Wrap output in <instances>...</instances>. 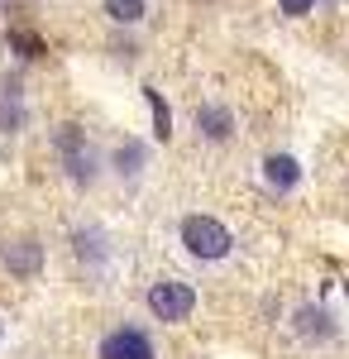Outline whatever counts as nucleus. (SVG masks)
Segmentation results:
<instances>
[{"instance_id":"obj_6","label":"nucleus","mask_w":349,"mask_h":359,"mask_svg":"<svg viewBox=\"0 0 349 359\" xmlns=\"http://www.w3.org/2000/svg\"><path fill=\"white\" fill-rule=\"evenodd\" d=\"M264 177H268V187H278V192H292L296 182H301V163L287 158V154H273V158H264Z\"/></svg>"},{"instance_id":"obj_2","label":"nucleus","mask_w":349,"mask_h":359,"mask_svg":"<svg viewBox=\"0 0 349 359\" xmlns=\"http://www.w3.org/2000/svg\"><path fill=\"white\" fill-rule=\"evenodd\" d=\"M191 306H196V292H191L187 283H153L149 287V311L158 321H187Z\"/></svg>"},{"instance_id":"obj_5","label":"nucleus","mask_w":349,"mask_h":359,"mask_svg":"<svg viewBox=\"0 0 349 359\" xmlns=\"http://www.w3.org/2000/svg\"><path fill=\"white\" fill-rule=\"evenodd\" d=\"M5 269L20 273V278L39 273V269H43V249H39V240H15V245H5Z\"/></svg>"},{"instance_id":"obj_8","label":"nucleus","mask_w":349,"mask_h":359,"mask_svg":"<svg viewBox=\"0 0 349 359\" xmlns=\"http://www.w3.org/2000/svg\"><path fill=\"white\" fill-rule=\"evenodd\" d=\"M106 15L115 25H139V20L149 15V5H144V0H106Z\"/></svg>"},{"instance_id":"obj_14","label":"nucleus","mask_w":349,"mask_h":359,"mask_svg":"<svg viewBox=\"0 0 349 359\" xmlns=\"http://www.w3.org/2000/svg\"><path fill=\"white\" fill-rule=\"evenodd\" d=\"M0 335H5V326H0Z\"/></svg>"},{"instance_id":"obj_1","label":"nucleus","mask_w":349,"mask_h":359,"mask_svg":"<svg viewBox=\"0 0 349 359\" xmlns=\"http://www.w3.org/2000/svg\"><path fill=\"white\" fill-rule=\"evenodd\" d=\"M182 245H187V254H196V259H225L230 254V230L220 221H211V216H187L182 221Z\"/></svg>"},{"instance_id":"obj_4","label":"nucleus","mask_w":349,"mask_h":359,"mask_svg":"<svg viewBox=\"0 0 349 359\" xmlns=\"http://www.w3.org/2000/svg\"><path fill=\"white\" fill-rule=\"evenodd\" d=\"M101 359H158L144 331H110L101 340Z\"/></svg>"},{"instance_id":"obj_3","label":"nucleus","mask_w":349,"mask_h":359,"mask_svg":"<svg viewBox=\"0 0 349 359\" xmlns=\"http://www.w3.org/2000/svg\"><path fill=\"white\" fill-rule=\"evenodd\" d=\"M57 154L67 158V172H72L77 182H91V172H96V163H91V149H86V135H81L77 125H62V130H57Z\"/></svg>"},{"instance_id":"obj_7","label":"nucleus","mask_w":349,"mask_h":359,"mask_svg":"<svg viewBox=\"0 0 349 359\" xmlns=\"http://www.w3.org/2000/svg\"><path fill=\"white\" fill-rule=\"evenodd\" d=\"M196 130L220 144V139H230V130H235V115L225 111V106H206V111H196Z\"/></svg>"},{"instance_id":"obj_10","label":"nucleus","mask_w":349,"mask_h":359,"mask_svg":"<svg viewBox=\"0 0 349 359\" xmlns=\"http://www.w3.org/2000/svg\"><path fill=\"white\" fill-rule=\"evenodd\" d=\"M115 168H120V172H139V168H144V149H139L135 139L115 149Z\"/></svg>"},{"instance_id":"obj_11","label":"nucleus","mask_w":349,"mask_h":359,"mask_svg":"<svg viewBox=\"0 0 349 359\" xmlns=\"http://www.w3.org/2000/svg\"><path fill=\"white\" fill-rule=\"evenodd\" d=\"M10 48H20L25 57H39V53H43V43H39L34 34H25V29H15V34H10Z\"/></svg>"},{"instance_id":"obj_9","label":"nucleus","mask_w":349,"mask_h":359,"mask_svg":"<svg viewBox=\"0 0 349 359\" xmlns=\"http://www.w3.org/2000/svg\"><path fill=\"white\" fill-rule=\"evenodd\" d=\"M144 96H149V106H153V135L167 144V139H172V111H167V101H163L153 86H144Z\"/></svg>"},{"instance_id":"obj_12","label":"nucleus","mask_w":349,"mask_h":359,"mask_svg":"<svg viewBox=\"0 0 349 359\" xmlns=\"http://www.w3.org/2000/svg\"><path fill=\"white\" fill-rule=\"evenodd\" d=\"M278 10H282V15H292V20H301V15H311V10H316V0H278Z\"/></svg>"},{"instance_id":"obj_13","label":"nucleus","mask_w":349,"mask_h":359,"mask_svg":"<svg viewBox=\"0 0 349 359\" xmlns=\"http://www.w3.org/2000/svg\"><path fill=\"white\" fill-rule=\"evenodd\" d=\"M345 292H349V278H345Z\"/></svg>"}]
</instances>
